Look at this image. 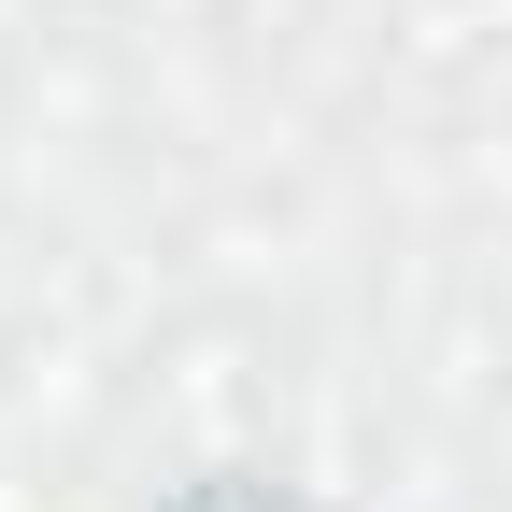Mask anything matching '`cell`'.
I'll return each instance as SVG.
<instances>
[]
</instances>
